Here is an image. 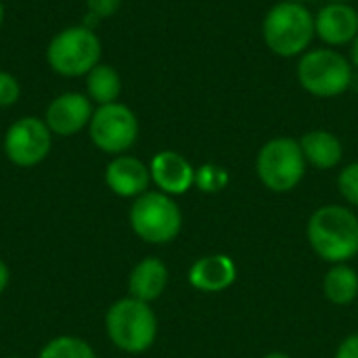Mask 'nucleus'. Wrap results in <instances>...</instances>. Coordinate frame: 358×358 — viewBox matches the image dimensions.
Listing matches in <instances>:
<instances>
[{"instance_id": "obj_8", "label": "nucleus", "mask_w": 358, "mask_h": 358, "mask_svg": "<svg viewBox=\"0 0 358 358\" xmlns=\"http://www.w3.org/2000/svg\"><path fill=\"white\" fill-rule=\"evenodd\" d=\"M88 136L92 145L107 155H124L138 138V120L134 111L115 101L99 105L88 124Z\"/></svg>"}, {"instance_id": "obj_31", "label": "nucleus", "mask_w": 358, "mask_h": 358, "mask_svg": "<svg viewBox=\"0 0 358 358\" xmlns=\"http://www.w3.org/2000/svg\"><path fill=\"white\" fill-rule=\"evenodd\" d=\"M4 358H25V357H4Z\"/></svg>"}, {"instance_id": "obj_6", "label": "nucleus", "mask_w": 358, "mask_h": 358, "mask_svg": "<svg viewBox=\"0 0 358 358\" xmlns=\"http://www.w3.org/2000/svg\"><path fill=\"white\" fill-rule=\"evenodd\" d=\"M300 86L321 99L346 92L352 84V63L334 48H315L302 55L298 63Z\"/></svg>"}, {"instance_id": "obj_22", "label": "nucleus", "mask_w": 358, "mask_h": 358, "mask_svg": "<svg viewBox=\"0 0 358 358\" xmlns=\"http://www.w3.org/2000/svg\"><path fill=\"white\" fill-rule=\"evenodd\" d=\"M19 96H21L19 80L13 73L0 69V109L13 107L19 101Z\"/></svg>"}, {"instance_id": "obj_10", "label": "nucleus", "mask_w": 358, "mask_h": 358, "mask_svg": "<svg viewBox=\"0 0 358 358\" xmlns=\"http://www.w3.org/2000/svg\"><path fill=\"white\" fill-rule=\"evenodd\" d=\"M94 113L92 101L76 90L57 94L44 111V122L52 136H76L84 128H88L90 117Z\"/></svg>"}, {"instance_id": "obj_19", "label": "nucleus", "mask_w": 358, "mask_h": 358, "mask_svg": "<svg viewBox=\"0 0 358 358\" xmlns=\"http://www.w3.org/2000/svg\"><path fill=\"white\" fill-rule=\"evenodd\" d=\"M38 358H96V352L80 336H57L40 348Z\"/></svg>"}, {"instance_id": "obj_17", "label": "nucleus", "mask_w": 358, "mask_h": 358, "mask_svg": "<svg viewBox=\"0 0 358 358\" xmlns=\"http://www.w3.org/2000/svg\"><path fill=\"white\" fill-rule=\"evenodd\" d=\"M323 294L336 306H348L358 298V273L348 264H334L323 279Z\"/></svg>"}, {"instance_id": "obj_9", "label": "nucleus", "mask_w": 358, "mask_h": 358, "mask_svg": "<svg viewBox=\"0 0 358 358\" xmlns=\"http://www.w3.org/2000/svg\"><path fill=\"white\" fill-rule=\"evenodd\" d=\"M2 149L13 166L34 168L48 157L52 149V132L48 130L44 117H19L6 128Z\"/></svg>"}, {"instance_id": "obj_30", "label": "nucleus", "mask_w": 358, "mask_h": 358, "mask_svg": "<svg viewBox=\"0 0 358 358\" xmlns=\"http://www.w3.org/2000/svg\"><path fill=\"white\" fill-rule=\"evenodd\" d=\"M287 2H298V4H304L306 0H287Z\"/></svg>"}, {"instance_id": "obj_20", "label": "nucleus", "mask_w": 358, "mask_h": 358, "mask_svg": "<svg viewBox=\"0 0 358 358\" xmlns=\"http://www.w3.org/2000/svg\"><path fill=\"white\" fill-rule=\"evenodd\" d=\"M227 182H229L227 170H222L214 164H208V166H201L199 170H195V185L206 193H218L220 189L227 187Z\"/></svg>"}, {"instance_id": "obj_23", "label": "nucleus", "mask_w": 358, "mask_h": 358, "mask_svg": "<svg viewBox=\"0 0 358 358\" xmlns=\"http://www.w3.org/2000/svg\"><path fill=\"white\" fill-rule=\"evenodd\" d=\"M124 0H86V10L88 15H92L94 19H109L113 17Z\"/></svg>"}, {"instance_id": "obj_24", "label": "nucleus", "mask_w": 358, "mask_h": 358, "mask_svg": "<svg viewBox=\"0 0 358 358\" xmlns=\"http://www.w3.org/2000/svg\"><path fill=\"white\" fill-rule=\"evenodd\" d=\"M336 358H358V334L348 336V338L338 346Z\"/></svg>"}, {"instance_id": "obj_5", "label": "nucleus", "mask_w": 358, "mask_h": 358, "mask_svg": "<svg viewBox=\"0 0 358 358\" xmlns=\"http://www.w3.org/2000/svg\"><path fill=\"white\" fill-rule=\"evenodd\" d=\"M132 233L151 245L174 241L182 229V212L174 197L162 191H147L132 201L128 212Z\"/></svg>"}, {"instance_id": "obj_7", "label": "nucleus", "mask_w": 358, "mask_h": 358, "mask_svg": "<svg viewBox=\"0 0 358 358\" xmlns=\"http://www.w3.org/2000/svg\"><path fill=\"white\" fill-rule=\"evenodd\" d=\"M256 172L262 185L275 193H287L296 189L306 172V159L300 141L287 136L268 141L258 151Z\"/></svg>"}, {"instance_id": "obj_1", "label": "nucleus", "mask_w": 358, "mask_h": 358, "mask_svg": "<svg viewBox=\"0 0 358 358\" xmlns=\"http://www.w3.org/2000/svg\"><path fill=\"white\" fill-rule=\"evenodd\" d=\"M308 243L319 258L331 264H346L358 254V216L350 208L323 206L306 227Z\"/></svg>"}, {"instance_id": "obj_15", "label": "nucleus", "mask_w": 358, "mask_h": 358, "mask_svg": "<svg viewBox=\"0 0 358 358\" xmlns=\"http://www.w3.org/2000/svg\"><path fill=\"white\" fill-rule=\"evenodd\" d=\"M168 279L170 273L164 260L155 256H147L138 260L128 275V296L151 304L157 298H162V294L168 287Z\"/></svg>"}, {"instance_id": "obj_14", "label": "nucleus", "mask_w": 358, "mask_h": 358, "mask_svg": "<svg viewBox=\"0 0 358 358\" xmlns=\"http://www.w3.org/2000/svg\"><path fill=\"white\" fill-rule=\"evenodd\" d=\"M235 277H237V266L224 254L203 256L195 260L193 266L189 268V283L206 294L224 292L235 283Z\"/></svg>"}, {"instance_id": "obj_21", "label": "nucleus", "mask_w": 358, "mask_h": 358, "mask_svg": "<svg viewBox=\"0 0 358 358\" xmlns=\"http://www.w3.org/2000/svg\"><path fill=\"white\" fill-rule=\"evenodd\" d=\"M338 187H340L342 197H344L348 203H352V206H357L358 208V162L346 166V168L342 170V174H340V178H338Z\"/></svg>"}, {"instance_id": "obj_26", "label": "nucleus", "mask_w": 358, "mask_h": 358, "mask_svg": "<svg viewBox=\"0 0 358 358\" xmlns=\"http://www.w3.org/2000/svg\"><path fill=\"white\" fill-rule=\"evenodd\" d=\"M350 59H352V65L358 67V36L352 40V44H350Z\"/></svg>"}, {"instance_id": "obj_27", "label": "nucleus", "mask_w": 358, "mask_h": 358, "mask_svg": "<svg viewBox=\"0 0 358 358\" xmlns=\"http://www.w3.org/2000/svg\"><path fill=\"white\" fill-rule=\"evenodd\" d=\"M264 358H292L289 355H285V352H268Z\"/></svg>"}, {"instance_id": "obj_12", "label": "nucleus", "mask_w": 358, "mask_h": 358, "mask_svg": "<svg viewBox=\"0 0 358 358\" xmlns=\"http://www.w3.org/2000/svg\"><path fill=\"white\" fill-rule=\"evenodd\" d=\"M151 182L157 191L176 197L187 193L195 185V168L187 157L176 151H159L149 162Z\"/></svg>"}, {"instance_id": "obj_29", "label": "nucleus", "mask_w": 358, "mask_h": 358, "mask_svg": "<svg viewBox=\"0 0 358 358\" xmlns=\"http://www.w3.org/2000/svg\"><path fill=\"white\" fill-rule=\"evenodd\" d=\"M329 2H342V4H350V0H329Z\"/></svg>"}, {"instance_id": "obj_3", "label": "nucleus", "mask_w": 358, "mask_h": 358, "mask_svg": "<svg viewBox=\"0 0 358 358\" xmlns=\"http://www.w3.org/2000/svg\"><path fill=\"white\" fill-rule=\"evenodd\" d=\"M262 36L275 55L298 57L306 52L313 38L317 36L315 19L304 4L283 0L266 13Z\"/></svg>"}, {"instance_id": "obj_13", "label": "nucleus", "mask_w": 358, "mask_h": 358, "mask_svg": "<svg viewBox=\"0 0 358 358\" xmlns=\"http://www.w3.org/2000/svg\"><path fill=\"white\" fill-rule=\"evenodd\" d=\"M317 36L329 46L352 44L358 36V13L355 6L342 2H329L315 19Z\"/></svg>"}, {"instance_id": "obj_28", "label": "nucleus", "mask_w": 358, "mask_h": 358, "mask_svg": "<svg viewBox=\"0 0 358 358\" xmlns=\"http://www.w3.org/2000/svg\"><path fill=\"white\" fill-rule=\"evenodd\" d=\"M2 23H4V4L0 0V27H2Z\"/></svg>"}, {"instance_id": "obj_2", "label": "nucleus", "mask_w": 358, "mask_h": 358, "mask_svg": "<svg viewBox=\"0 0 358 358\" xmlns=\"http://www.w3.org/2000/svg\"><path fill=\"white\" fill-rule=\"evenodd\" d=\"M105 334L117 350L126 355H143L155 344L157 317L151 304L126 296L107 308Z\"/></svg>"}, {"instance_id": "obj_4", "label": "nucleus", "mask_w": 358, "mask_h": 358, "mask_svg": "<svg viewBox=\"0 0 358 358\" xmlns=\"http://www.w3.org/2000/svg\"><path fill=\"white\" fill-rule=\"evenodd\" d=\"M103 44L94 29L86 25H69L57 31L46 46L48 67L63 78H82L101 63Z\"/></svg>"}, {"instance_id": "obj_16", "label": "nucleus", "mask_w": 358, "mask_h": 358, "mask_svg": "<svg viewBox=\"0 0 358 358\" xmlns=\"http://www.w3.org/2000/svg\"><path fill=\"white\" fill-rule=\"evenodd\" d=\"M300 147L306 164L319 170H331L342 162L344 147L342 141L327 130H313L300 138Z\"/></svg>"}, {"instance_id": "obj_25", "label": "nucleus", "mask_w": 358, "mask_h": 358, "mask_svg": "<svg viewBox=\"0 0 358 358\" xmlns=\"http://www.w3.org/2000/svg\"><path fill=\"white\" fill-rule=\"evenodd\" d=\"M8 283H10V268H8V264L0 258V296L6 292Z\"/></svg>"}, {"instance_id": "obj_18", "label": "nucleus", "mask_w": 358, "mask_h": 358, "mask_svg": "<svg viewBox=\"0 0 358 358\" xmlns=\"http://www.w3.org/2000/svg\"><path fill=\"white\" fill-rule=\"evenodd\" d=\"M84 78H86V96L92 103H96V107L117 101L122 92V78L111 65L99 63Z\"/></svg>"}, {"instance_id": "obj_11", "label": "nucleus", "mask_w": 358, "mask_h": 358, "mask_svg": "<svg viewBox=\"0 0 358 358\" xmlns=\"http://www.w3.org/2000/svg\"><path fill=\"white\" fill-rule=\"evenodd\" d=\"M105 185L113 195L122 199H136L149 191V166L128 153L115 155L105 168Z\"/></svg>"}]
</instances>
